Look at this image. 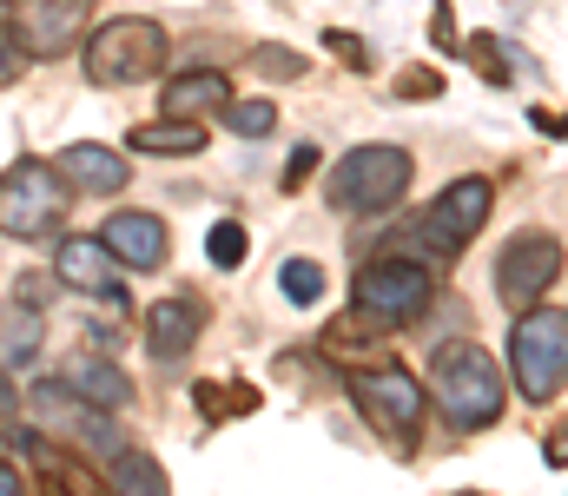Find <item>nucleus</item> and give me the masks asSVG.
<instances>
[{"label": "nucleus", "instance_id": "obj_17", "mask_svg": "<svg viewBox=\"0 0 568 496\" xmlns=\"http://www.w3.org/2000/svg\"><path fill=\"white\" fill-rule=\"evenodd\" d=\"M205 146V126L199 120H152V126H133V153H152V160H185Z\"/></svg>", "mask_w": 568, "mask_h": 496}, {"label": "nucleus", "instance_id": "obj_30", "mask_svg": "<svg viewBox=\"0 0 568 496\" xmlns=\"http://www.w3.org/2000/svg\"><path fill=\"white\" fill-rule=\"evenodd\" d=\"M311 172H317V146H297V153H291V165H284V185L297 192V185H304Z\"/></svg>", "mask_w": 568, "mask_h": 496}, {"label": "nucleus", "instance_id": "obj_14", "mask_svg": "<svg viewBox=\"0 0 568 496\" xmlns=\"http://www.w3.org/2000/svg\"><path fill=\"white\" fill-rule=\"evenodd\" d=\"M53 172L73 185V192H93V199H106V192H126V160L113 153V146H67L60 160H53Z\"/></svg>", "mask_w": 568, "mask_h": 496}, {"label": "nucleus", "instance_id": "obj_34", "mask_svg": "<svg viewBox=\"0 0 568 496\" xmlns=\"http://www.w3.org/2000/svg\"><path fill=\"white\" fill-rule=\"evenodd\" d=\"M13 404H20V397H13V377H7V371H0V424H7V417H13Z\"/></svg>", "mask_w": 568, "mask_h": 496}, {"label": "nucleus", "instance_id": "obj_32", "mask_svg": "<svg viewBox=\"0 0 568 496\" xmlns=\"http://www.w3.org/2000/svg\"><path fill=\"white\" fill-rule=\"evenodd\" d=\"M47 292H53V279H20V305H33V312H40V305H47Z\"/></svg>", "mask_w": 568, "mask_h": 496}, {"label": "nucleus", "instance_id": "obj_2", "mask_svg": "<svg viewBox=\"0 0 568 496\" xmlns=\"http://www.w3.org/2000/svg\"><path fill=\"white\" fill-rule=\"evenodd\" d=\"M429 298H436V279H429V265L417 252H384V259H371V265L357 272V285H351V312H364L377 331L417 325L429 312Z\"/></svg>", "mask_w": 568, "mask_h": 496}, {"label": "nucleus", "instance_id": "obj_16", "mask_svg": "<svg viewBox=\"0 0 568 496\" xmlns=\"http://www.w3.org/2000/svg\"><path fill=\"white\" fill-rule=\"evenodd\" d=\"M67 384H73L93 411H126V404H133V377H126L120 364H106V357H80V364L67 371Z\"/></svg>", "mask_w": 568, "mask_h": 496}, {"label": "nucleus", "instance_id": "obj_26", "mask_svg": "<svg viewBox=\"0 0 568 496\" xmlns=\"http://www.w3.org/2000/svg\"><path fill=\"white\" fill-rule=\"evenodd\" d=\"M443 93V73L436 67H404L397 73V100H436Z\"/></svg>", "mask_w": 568, "mask_h": 496}, {"label": "nucleus", "instance_id": "obj_7", "mask_svg": "<svg viewBox=\"0 0 568 496\" xmlns=\"http://www.w3.org/2000/svg\"><path fill=\"white\" fill-rule=\"evenodd\" d=\"M87 80L93 87H140L145 73L165 67V27L159 20H106L100 33H87Z\"/></svg>", "mask_w": 568, "mask_h": 496}, {"label": "nucleus", "instance_id": "obj_5", "mask_svg": "<svg viewBox=\"0 0 568 496\" xmlns=\"http://www.w3.org/2000/svg\"><path fill=\"white\" fill-rule=\"evenodd\" d=\"M509 371H516V384H523L529 404L562 397V384H568V312L529 305V312L516 318V331H509Z\"/></svg>", "mask_w": 568, "mask_h": 496}, {"label": "nucleus", "instance_id": "obj_10", "mask_svg": "<svg viewBox=\"0 0 568 496\" xmlns=\"http://www.w3.org/2000/svg\"><path fill=\"white\" fill-rule=\"evenodd\" d=\"M87 13H93V0H27V13H20V47H27V60H60L80 33H87Z\"/></svg>", "mask_w": 568, "mask_h": 496}, {"label": "nucleus", "instance_id": "obj_28", "mask_svg": "<svg viewBox=\"0 0 568 496\" xmlns=\"http://www.w3.org/2000/svg\"><path fill=\"white\" fill-rule=\"evenodd\" d=\"M20 73H27V47H20L13 27H0V87H13Z\"/></svg>", "mask_w": 568, "mask_h": 496}, {"label": "nucleus", "instance_id": "obj_31", "mask_svg": "<svg viewBox=\"0 0 568 496\" xmlns=\"http://www.w3.org/2000/svg\"><path fill=\"white\" fill-rule=\"evenodd\" d=\"M529 126H536V133H556V140H562V133H568V113H549V107H536V113H529Z\"/></svg>", "mask_w": 568, "mask_h": 496}, {"label": "nucleus", "instance_id": "obj_23", "mask_svg": "<svg viewBox=\"0 0 568 496\" xmlns=\"http://www.w3.org/2000/svg\"><path fill=\"white\" fill-rule=\"evenodd\" d=\"M199 404L212 417H252L258 411V391L252 384H199Z\"/></svg>", "mask_w": 568, "mask_h": 496}, {"label": "nucleus", "instance_id": "obj_21", "mask_svg": "<svg viewBox=\"0 0 568 496\" xmlns=\"http://www.w3.org/2000/svg\"><path fill=\"white\" fill-rule=\"evenodd\" d=\"M463 60H469L489 87H509V53H503L496 33H469V40H463Z\"/></svg>", "mask_w": 568, "mask_h": 496}, {"label": "nucleus", "instance_id": "obj_15", "mask_svg": "<svg viewBox=\"0 0 568 496\" xmlns=\"http://www.w3.org/2000/svg\"><path fill=\"white\" fill-rule=\"evenodd\" d=\"M232 100V87H225V73H212V67H192V73H179L172 87H165V113L172 120H205V113H219Z\"/></svg>", "mask_w": 568, "mask_h": 496}, {"label": "nucleus", "instance_id": "obj_19", "mask_svg": "<svg viewBox=\"0 0 568 496\" xmlns=\"http://www.w3.org/2000/svg\"><path fill=\"white\" fill-rule=\"evenodd\" d=\"M33 344H40V312H33V305H13L7 325H0V351H7V364H27Z\"/></svg>", "mask_w": 568, "mask_h": 496}, {"label": "nucleus", "instance_id": "obj_3", "mask_svg": "<svg viewBox=\"0 0 568 496\" xmlns=\"http://www.w3.org/2000/svg\"><path fill=\"white\" fill-rule=\"evenodd\" d=\"M351 404L364 411V424L397 444V451H417V431H424V384L404 371V364H357L351 371Z\"/></svg>", "mask_w": 568, "mask_h": 496}, {"label": "nucleus", "instance_id": "obj_4", "mask_svg": "<svg viewBox=\"0 0 568 496\" xmlns=\"http://www.w3.org/2000/svg\"><path fill=\"white\" fill-rule=\"evenodd\" d=\"M489 212H496V185H489L483 172L449 179V185L436 192V205L410 225V239H397V245H404V252H424V259H456V252L489 225Z\"/></svg>", "mask_w": 568, "mask_h": 496}, {"label": "nucleus", "instance_id": "obj_12", "mask_svg": "<svg viewBox=\"0 0 568 496\" xmlns=\"http://www.w3.org/2000/svg\"><path fill=\"white\" fill-rule=\"evenodd\" d=\"M100 245L126 265V272H159L165 265V219L159 212H113L106 225H100Z\"/></svg>", "mask_w": 568, "mask_h": 496}, {"label": "nucleus", "instance_id": "obj_22", "mask_svg": "<svg viewBox=\"0 0 568 496\" xmlns=\"http://www.w3.org/2000/svg\"><path fill=\"white\" fill-rule=\"evenodd\" d=\"M225 126H232L239 140H265V133L278 126V107H272V100H225Z\"/></svg>", "mask_w": 568, "mask_h": 496}, {"label": "nucleus", "instance_id": "obj_36", "mask_svg": "<svg viewBox=\"0 0 568 496\" xmlns=\"http://www.w3.org/2000/svg\"><path fill=\"white\" fill-rule=\"evenodd\" d=\"M463 496H476V490H463Z\"/></svg>", "mask_w": 568, "mask_h": 496}, {"label": "nucleus", "instance_id": "obj_13", "mask_svg": "<svg viewBox=\"0 0 568 496\" xmlns=\"http://www.w3.org/2000/svg\"><path fill=\"white\" fill-rule=\"evenodd\" d=\"M199 331H205V305H199L192 292H179V298H152V305H145V351H152L159 364H179V357L192 351Z\"/></svg>", "mask_w": 568, "mask_h": 496}, {"label": "nucleus", "instance_id": "obj_29", "mask_svg": "<svg viewBox=\"0 0 568 496\" xmlns=\"http://www.w3.org/2000/svg\"><path fill=\"white\" fill-rule=\"evenodd\" d=\"M324 47H331L344 67H371V47H364L357 33H344V27H331V33H324Z\"/></svg>", "mask_w": 568, "mask_h": 496}, {"label": "nucleus", "instance_id": "obj_1", "mask_svg": "<svg viewBox=\"0 0 568 496\" xmlns=\"http://www.w3.org/2000/svg\"><path fill=\"white\" fill-rule=\"evenodd\" d=\"M429 397L449 417V431H463V437L469 431H489L503 417V404H509L496 357L483 344H456V337L436 344V357H429Z\"/></svg>", "mask_w": 568, "mask_h": 496}, {"label": "nucleus", "instance_id": "obj_33", "mask_svg": "<svg viewBox=\"0 0 568 496\" xmlns=\"http://www.w3.org/2000/svg\"><path fill=\"white\" fill-rule=\"evenodd\" d=\"M549 464H556V470H568V417H562V431L549 437Z\"/></svg>", "mask_w": 568, "mask_h": 496}, {"label": "nucleus", "instance_id": "obj_11", "mask_svg": "<svg viewBox=\"0 0 568 496\" xmlns=\"http://www.w3.org/2000/svg\"><path fill=\"white\" fill-rule=\"evenodd\" d=\"M53 279L73 285V292H93V298H106V305L126 298V292H120V259H113L100 239H60V252H53Z\"/></svg>", "mask_w": 568, "mask_h": 496}, {"label": "nucleus", "instance_id": "obj_25", "mask_svg": "<svg viewBox=\"0 0 568 496\" xmlns=\"http://www.w3.org/2000/svg\"><path fill=\"white\" fill-rule=\"evenodd\" d=\"M245 60H252V73H265V80H297V73H304V60H297L291 47H252Z\"/></svg>", "mask_w": 568, "mask_h": 496}, {"label": "nucleus", "instance_id": "obj_9", "mask_svg": "<svg viewBox=\"0 0 568 496\" xmlns=\"http://www.w3.org/2000/svg\"><path fill=\"white\" fill-rule=\"evenodd\" d=\"M562 279V239L556 232H516L496 259V292L509 305H536Z\"/></svg>", "mask_w": 568, "mask_h": 496}, {"label": "nucleus", "instance_id": "obj_18", "mask_svg": "<svg viewBox=\"0 0 568 496\" xmlns=\"http://www.w3.org/2000/svg\"><path fill=\"white\" fill-rule=\"evenodd\" d=\"M113 496H172L165 484V470H159V457H145V451H113Z\"/></svg>", "mask_w": 568, "mask_h": 496}, {"label": "nucleus", "instance_id": "obj_20", "mask_svg": "<svg viewBox=\"0 0 568 496\" xmlns=\"http://www.w3.org/2000/svg\"><path fill=\"white\" fill-rule=\"evenodd\" d=\"M278 285H284L291 305H317V298H324V265H317V259H284Z\"/></svg>", "mask_w": 568, "mask_h": 496}, {"label": "nucleus", "instance_id": "obj_8", "mask_svg": "<svg viewBox=\"0 0 568 496\" xmlns=\"http://www.w3.org/2000/svg\"><path fill=\"white\" fill-rule=\"evenodd\" d=\"M73 205V185L53 172L47 160H20L0 172V232L7 239H40L67 219Z\"/></svg>", "mask_w": 568, "mask_h": 496}, {"label": "nucleus", "instance_id": "obj_27", "mask_svg": "<svg viewBox=\"0 0 568 496\" xmlns=\"http://www.w3.org/2000/svg\"><path fill=\"white\" fill-rule=\"evenodd\" d=\"M429 40H436V53H463V33H456V7H449V0H436V7H429Z\"/></svg>", "mask_w": 568, "mask_h": 496}, {"label": "nucleus", "instance_id": "obj_6", "mask_svg": "<svg viewBox=\"0 0 568 496\" xmlns=\"http://www.w3.org/2000/svg\"><path fill=\"white\" fill-rule=\"evenodd\" d=\"M410 153L404 146H351L344 160L331 165V205L337 212H357V219H371V212H390L404 192H410Z\"/></svg>", "mask_w": 568, "mask_h": 496}, {"label": "nucleus", "instance_id": "obj_24", "mask_svg": "<svg viewBox=\"0 0 568 496\" xmlns=\"http://www.w3.org/2000/svg\"><path fill=\"white\" fill-rule=\"evenodd\" d=\"M205 252H212V265H219V272L245 265V225H239V219H219V225H212V239H205Z\"/></svg>", "mask_w": 568, "mask_h": 496}, {"label": "nucleus", "instance_id": "obj_35", "mask_svg": "<svg viewBox=\"0 0 568 496\" xmlns=\"http://www.w3.org/2000/svg\"><path fill=\"white\" fill-rule=\"evenodd\" d=\"M0 496H27V484H20V477H13L7 464H0Z\"/></svg>", "mask_w": 568, "mask_h": 496}]
</instances>
